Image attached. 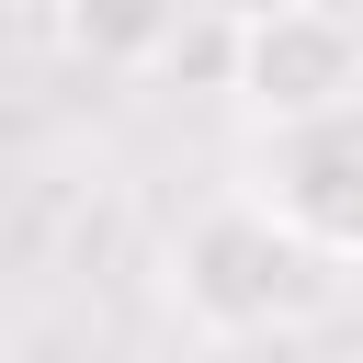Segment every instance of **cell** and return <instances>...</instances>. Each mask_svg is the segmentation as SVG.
Returning a JSON list of instances; mask_svg holds the SVG:
<instances>
[{"label":"cell","instance_id":"3","mask_svg":"<svg viewBox=\"0 0 363 363\" xmlns=\"http://www.w3.org/2000/svg\"><path fill=\"white\" fill-rule=\"evenodd\" d=\"M250 193L318 250V261H352L363 250V102L318 113V125H272L261 159H250Z\"/></svg>","mask_w":363,"mask_h":363},{"label":"cell","instance_id":"2","mask_svg":"<svg viewBox=\"0 0 363 363\" xmlns=\"http://www.w3.org/2000/svg\"><path fill=\"white\" fill-rule=\"evenodd\" d=\"M227 91H238V113L261 136L272 125H318V113L363 102V34L329 0H250L227 23Z\"/></svg>","mask_w":363,"mask_h":363},{"label":"cell","instance_id":"4","mask_svg":"<svg viewBox=\"0 0 363 363\" xmlns=\"http://www.w3.org/2000/svg\"><path fill=\"white\" fill-rule=\"evenodd\" d=\"M57 45H68L79 68H113V79L170 68V45H182V0H57Z\"/></svg>","mask_w":363,"mask_h":363},{"label":"cell","instance_id":"1","mask_svg":"<svg viewBox=\"0 0 363 363\" xmlns=\"http://www.w3.org/2000/svg\"><path fill=\"white\" fill-rule=\"evenodd\" d=\"M170 306L204 340H295L329 318V261L250 182H227L170 227Z\"/></svg>","mask_w":363,"mask_h":363}]
</instances>
